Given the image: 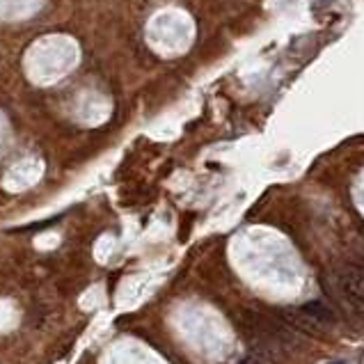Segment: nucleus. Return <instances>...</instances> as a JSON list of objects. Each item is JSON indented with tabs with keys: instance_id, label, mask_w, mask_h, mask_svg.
Here are the masks:
<instances>
[{
	"instance_id": "3",
	"label": "nucleus",
	"mask_w": 364,
	"mask_h": 364,
	"mask_svg": "<svg viewBox=\"0 0 364 364\" xmlns=\"http://www.w3.org/2000/svg\"><path fill=\"white\" fill-rule=\"evenodd\" d=\"M238 364H263V362H259V360H254V358H247V360H243V362H238Z\"/></svg>"
},
{
	"instance_id": "2",
	"label": "nucleus",
	"mask_w": 364,
	"mask_h": 364,
	"mask_svg": "<svg viewBox=\"0 0 364 364\" xmlns=\"http://www.w3.org/2000/svg\"><path fill=\"white\" fill-rule=\"evenodd\" d=\"M339 286L351 298L353 303L364 305V268L360 266H344L339 270Z\"/></svg>"
},
{
	"instance_id": "1",
	"label": "nucleus",
	"mask_w": 364,
	"mask_h": 364,
	"mask_svg": "<svg viewBox=\"0 0 364 364\" xmlns=\"http://www.w3.org/2000/svg\"><path fill=\"white\" fill-rule=\"evenodd\" d=\"M289 326H293L296 330H303V333L314 335L319 339L328 337L330 326L335 323V316L323 303H307L298 310H282L279 312Z\"/></svg>"
}]
</instances>
